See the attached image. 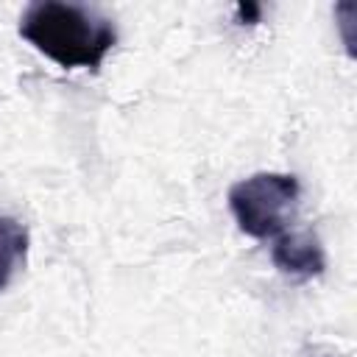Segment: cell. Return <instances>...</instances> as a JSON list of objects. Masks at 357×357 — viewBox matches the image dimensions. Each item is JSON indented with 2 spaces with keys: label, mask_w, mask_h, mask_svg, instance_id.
Here are the masks:
<instances>
[{
  "label": "cell",
  "mask_w": 357,
  "mask_h": 357,
  "mask_svg": "<svg viewBox=\"0 0 357 357\" xmlns=\"http://www.w3.org/2000/svg\"><path fill=\"white\" fill-rule=\"evenodd\" d=\"M28 231L14 218H0V290L11 282L14 271L25 262Z\"/></svg>",
  "instance_id": "277c9868"
},
{
  "label": "cell",
  "mask_w": 357,
  "mask_h": 357,
  "mask_svg": "<svg viewBox=\"0 0 357 357\" xmlns=\"http://www.w3.org/2000/svg\"><path fill=\"white\" fill-rule=\"evenodd\" d=\"M271 259L279 268V273H284L290 279H312V276H321L324 268H326L324 245L310 229L282 231L273 240Z\"/></svg>",
  "instance_id": "3957f363"
},
{
  "label": "cell",
  "mask_w": 357,
  "mask_h": 357,
  "mask_svg": "<svg viewBox=\"0 0 357 357\" xmlns=\"http://www.w3.org/2000/svg\"><path fill=\"white\" fill-rule=\"evenodd\" d=\"M298 178L287 173H254L229 190V209L243 234L279 237L298 206Z\"/></svg>",
  "instance_id": "7a4b0ae2"
},
{
  "label": "cell",
  "mask_w": 357,
  "mask_h": 357,
  "mask_svg": "<svg viewBox=\"0 0 357 357\" xmlns=\"http://www.w3.org/2000/svg\"><path fill=\"white\" fill-rule=\"evenodd\" d=\"M259 14H262V8H259L257 3H240V6H237V22H240V25H254V22H259Z\"/></svg>",
  "instance_id": "5b68a950"
},
{
  "label": "cell",
  "mask_w": 357,
  "mask_h": 357,
  "mask_svg": "<svg viewBox=\"0 0 357 357\" xmlns=\"http://www.w3.org/2000/svg\"><path fill=\"white\" fill-rule=\"evenodd\" d=\"M20 36L64 70H98L117 45L114 22L92 6L36 0L20 17Z\"/></svg>",
  "instance_id": "6da1fadb"
}]
</instances>
